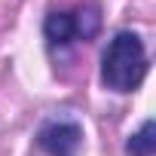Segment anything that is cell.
<instances>
[{"label": "cell", "mask_w": 156, "mask_h": 156, "mask_svg": "<svg viewBox=\"0 0 156 156\" xmlns=\"http://www.w3.org/2000/svg\"><path fill=\"white\" fill-rule=\"evenodd\" d=\"M147 73V55H144V43L138 34H116L110 40V46L104 49L101 58V80L107 89L113 92H132L141 86Z\"/></svg>", "instance_id": "1"}, {"label": "cell", "mask_w": 156, "mask_h": 156, "mask_svg": "<svg viewBox=\"0 0 156 156\" xmlns=\"http://www.w3.org/2000/svg\"><path fill=\"white\" fill-rule=\"evenodd\" d=\"M98 25H101V19H98L95 6H89V9L80 6L70 12L58 9V12L46 16V40L52 46H67L73 40H92L98 34Z\"/></svg>", "instance_id": "2"}, {"label": "cell", "mask_w": 156, "mask_h": 156, "mask_svg": "<svg viewBox=\"0 0 156 156\" xmlns=\"http://www.w3.org/2000/svg\"><path fill=\"white\" fill-rule=\"evenodd\" d=\"M40 147L49 156H76L83 147V129L76 122H67V119L49 122L40 132Z\"/></svg>", "instance_id": "3"}, {"label": "cell", "mask_w": 156, "mask_h": 156, "mask_svg": "<svg viewBox=\"0 0 156 156\" xmlns=\"http://www.w3.org/2000/svg\"><path fill=\"white\" fill-rule=\"evenodd\" d=\"M153 147H156L153 122H144V126H141V132L129 141V153H132V156H150V153H153Z\"/></svg>", "instance_id": "4"}]
</instances>
